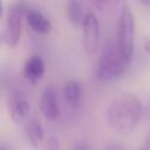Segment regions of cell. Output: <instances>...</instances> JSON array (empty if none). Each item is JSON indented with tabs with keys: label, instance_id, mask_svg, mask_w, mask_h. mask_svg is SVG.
I'll use <instances>...</instances> for the list:
<instances>
[{
	"label": "cell",
	"instance_id": "5b68a950",
	"mask_svg": "<svg viewBox=\"0 0 150 150\" xmlns=\"http://www.w3.org/2000/svg\"><path fill=\"white\" fill-rule=\"evenodd\" d=\"M82 40L84 49L88 54L93 55L98 50L100 41H101V30H100V21L97 15L89 11L86 13L83 22H82Z\"/></svg>",
	"mask_w": 150,
	"mask_h": 150
},
{
	"label": "cell",
	"instance_id": "e0dca14e",
	"mask_svg": "<svg viewBox=\"0 0 150 150\" xmlns=\"http://www.w3.org/2000/svg\"><path fill=\"white\" fill-rule=\"evenodd\" d=\"M145 48H146L148 50H150V40L146 42V45H145Z\"/></svg>",
	"mask_w": 150,
	"mask_h": 150
},
{
	"label": "cell",
	"instance_id": "30bf717a",
	"mask_svg": "<svg viewBox=\"0 0 150 150\" xmlns=\"http://www.w3.org/2000/svg\"><path fill=\"white\" fill-rule=\"evenodd\" d=\"M26 21H27L28 26L36 33L48 34L52 30V22L40 11L27 9V12H26Z\"/></svg>",
	"mask_w": 150,
	"mask_h": 150
},
{
	"label": "cell",
	"instance_id": "6da1fadb",
	"mask_svg": "<svg viewBox=\"0 0 150 150\" xmlns=\"http://www.w3.org/2000/svg\"><path fill=\"white\" fill-rule=\"evenodd\" d=\"M143 114L141 100L130 93L118 94L109 103L105 110L108 125L120 134L132 132L139 123Z\"/></svg>",
	"mask_w": 150,
	"mask_h": 150
},
{
	"label": "cell",
	"instance_id": "3957f363",
	"mask_svg": "<svg viewBox=\"0 0 150 150\" xmlns=\"http://www.w3.org/2000/svg\"><path fill=\"white\" fill-rule=\"evenodd\" d=\"M135 35H136L135 16L130 7L127 4H124L122 5L118 13L115 42L121 54L129 62H131L135 53Z\"/></svg>",
	"mask_w": 150,
	"mask_h": 150
},
{
	"label": "cell",
	"instance_id": "2e32d148",
	"mask_svg": "<svg viewBox=\"0 0 150 150\" xmlns=\"http://www.w3.org/2000/svg\"><path fill=\"white\" fill-rule=\"evenodd\" d=\"M137 150H150V130H149L148 135L145 136V138L143 139L142 144L138 146Z\"/></svg>",
	"mask_w": 150,
	"mask_h": 150
},
{
	"label": "cell",
	"instance_id": "4fadbf2b",
	"mask_svg": "<svg viewBox=\"0 0 150 150\" xmlns=\"http://www.w3.org/2000/svg\"><path fill=\"white\" fill-rule=\"evenodd\" d=\"M46 150H60V142L57 137L55 136H49L47 139L46 144Z\"/></svg>",
	"mask_w": 150,
	"mask_h": 150
},
{
	"label": "cell",
	"instance_id": "7a4b0ae2",
	"mask_svg": "<svg viewBox=\"0 0 150 150\" xmlns=\"http://www.w3.org/2000/svg\"><path fill=\"white\" fill-rule=\"evenodd\" d=\"M129 63L118 50L116 42L108 41L101 50L96 66V76L104 82L116 80L125 73Z\"/></svg>",
	"mask_w": 150,
	"mask_h": 150
},
{
	"label": "cell",
	"instance_id": "ac0fdd59",
	"mask_svg": "<svg viewBox=\"0 0 150 150\" xmlns=\"http://www.w3.org/2000/svg\"><path fill=\"white\" fill-rule=\"evenodd\" d=\"M0 150H8V149H6L4 145H1V146H0Z\"/></svg>",
	"mask_w": 150,
	"mask_h": 150
},
{
	"label": "cell",
	"instance_id": "7c38bea8",
	"mask_svg": "<svg viewBox=\"0 0 150 150\" xmlns=\"http://www.w3.org/2000/svg\"><path fill=\"white\" fill-rule=\"evenodd\" d=\"M66 13H67V18L69 20V22L73 26H82L83 19L86 13H83V8L81 2L79 1H69L67 2L66 6Z\"/></svg>",
	"mask_w": 150,
	"mask_h": 150
},
{
	"label": "cell",
	"instance_id": "8992f818",
	"mask_svg": "<svg viewBox=\"0 0 150 150\" xmlns=\"http://www.w3.org/2000/svg\"><path fill=\"white\" fill-rule=\"evenodd\" d=\"M40 110L48 121H55L60 115V100L57 89L53 84L43 88L40 96Z\"/></svg>",
	"mask_w": 150,
	"mask_h": 150
},
{
	"label": "cell",
	"instance_id": "9a60e30c",
	"mask_svg": "<svg viewBox=\"0 0 150 150\" xmlns=\"http://www.w3.org/2000/svg\"><path fill=\"white\" fill-rule=\"evenodd\" d=\"M104 150H125V148L118 142H109Z\"/></svg>",
	"mask_w": 150,
	"mask_h": 150
},
{
	"label": "cell",
	"instance_id": "ba28073f",
	"mask_svg": "<svg viewBox=\"0 0 150 150\" xmlns=\"http://www.w3.org/2000/svg\"><path fill=\"white\" fill-rule=\"evenodd\" d=\"M62 94L66 103L73 110H76L81 107L82 102V84L77 80H69L64 83L62 88Z\"/></svg>",
	"mask_w": 150,
	"mask_h": 150
},
{
	"label": "cell",
	"instance_id": "d6986e66",
	"mask_svg": "<svg viewBox=\"0 0 150 150\" xmlns=\"http://www.w3.org/2000/svg\"><path fill=\"white\" fill-rule=\"evenodd\" d=\"M148 109H149V112H150V101H149V105H148Z\"/></svg>",
	"mask_w": 150,
	"mask_h": 150
},
{
	"label": "cell",
	"instance_id": "277c9868",
	"mask_svg": "<svg viewBox=\"0 0 150 150\" xmlns=\"http://www.w3.org/2000/svg\"><path fill=\"white\" fill-rule=\"evenodd\" d=\"M27 8L23 2H14L9 6L2 30V41L11 48L18 46L21 36V21Z\"/></svg>",
	"mask_w": 150,
	"mask_h": 150
},
{
	"label": "cell",
	"instance_id": "8fae6325",
	"mask_svg": "<svg viewBox=\"0 0 150 150\" xmlns=\"http://www.w3.org/2000/svg\"><path fill=\"white\" fill-rule=\"evenodd\" d=\"M25 134L29 144L33 148H39L45 137V130L41 121L36 117H32L28 121H26Z\"/></svg>",
	"mask_w": 150,
	"mask_h": 150
},
{
	"label": "cell",
	"instance_id": "5bb4252c",
	"mask_svg": "<svg viewBox=\"0 0 150 150\" xmlns=\"http://www.w3.org/2000/svg\"><path fill=\"white\" fill-rule=\"evenodd\" d=\"M71 150H90V148L86 141H77L76 143H74Z\"/></svg>",
	"mask_w": 150,
	"mask_h": 150
},
{
	"label": "cell",
	"instance_id": "52a82bcc",
	"mask_svg": "<svg viewBox=\"0 0 150 150\" xmlns=\"http://www.w3.org/2000/svg\"><path fill=\"white\" fill-rule=\"evenodd\" d=\"M30 110L29 101L18 91H13L8 97V112L15 123L23 122Z\"/></svg>",
	"mask_w": 150,
	"mask_h": 150
},
{
	"label": "cell",
	"instance_id": "9c48e42d",
	"mask_svg": "<svg viewBox=\"0 0 150 150\" xmlns=\"http://www.w3.org/2000/svg\"><path fill=\"white\" fill-rule=\"evenodd\" d=\"M46 71V64L40 55H32L23 64V75L27 80L35 82L43 77Z\"/></svg>",
	"mask_w": 150,
	"mask_h": 150
}]
</instances>
